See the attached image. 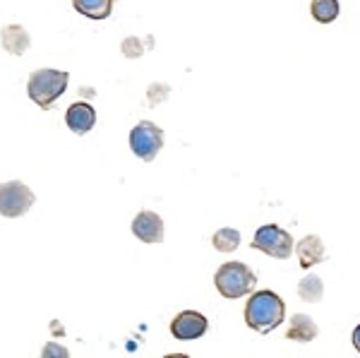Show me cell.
<instances>
[{
  "mask_svg": "<svg viewBox=\"0 0 360 358\" xmlns=\"http://www.w3.org/2000/svg\"><path fill=\"white\" fill-rule=\"evenodd\" d=\"M123 53H125L127 58H139V56L144 53L142 41H139V39H135V37L125 39V41H123Z\"/></svg>",
  "mask_w": 360,
  "mask_h": 358,
  "instance_id": "cell-17",
  "label": "cell"
},
{
  "mask_svg": "<svg viewBox=\"0 0 360 358\" xmlns=\"http://www.w3.org/2000/svg\"><path fill=\"white\" fill-rule=\"evenodd\" d=\"M214 284L224 298H243L257 284V276L245 262H226L214 274Z\"/></svg>",
  "mask_w": 360,
  "mask_h": 358,
  "instance_id": "cell-3",
  "label": "cell"
},
{
  "mask_svg": "<svg viewBox=\"0 0 360 358\" xmlns=\"http://www.w3.org/2000/svg\"><path fill=\"white\" fill-rule=\"evenodd\" d=\"M212 245L217 248L219 252H233L238 245H240V234L236 229H219L217 234L212 236Z\"/></svg>",
  "mask_w": 360,
  "mask_h": 358,
  "instance_id": "cell-16",
  "label": "cell"
},
{
  "mask_svg": "<svg viewBox=\"0 0 360 358\" xmlns=\"http://www.w3.org/2000/svg\"><path fill=\"white\" fill-rule=\"evenodd\" d=\"M70 82V75L65 70H53V68H41L29 75L27 91L29 99L39 108H51L53 103L65 94Z\"/></svg>",
  "mask_w": 360,
  "mask_h": 358,
  "instance_id": "cell-2",
  "label": "cell"
},
{
  "mask_svg": "<svg viewBox=\"0 0 360 358\" xmlns=\"http://www.w3.org/2000/svg\"><path fill=\"white\" fill-rule=\"evenodd\" d=\"M310 13L319 25H329L339 17V0H312Z\"/></svg>",
  "mask_w": 360,
  "mask_h": 358,
  "instance_id": "cell-14",
  "label": "cell"
},
{
  "mask_svg": "<svg viewBox=\"0 0 360 358\" xmlns=\"http://www.w3.org/2000/svg\"><path fill=\"white\" fill-rule=\"evenodd\" d=\"M34 193L22 181L0 183V215L8 219L25 217L34 205Z\"/></svg>",
  "mask_w": 360,
  "mask_h": 358,
  "instance_id": "cell-6",
  "label": "cell"
},
{
  "mask_svg": "<svg viewBox=\"0 0 360 358\" xmlns=\"http://www.w3.org/2000/svg\"><path fill=\"white\" fill-rule=\"evenodd\" d=\"M286 317V305L274 291H257L245 305V322L255 332H271Z\"/></svg>",
  "mask_w": 360,
  "mask_h": 358,
  "instance_id": "cell-1",
  "label": "cell"
},
{
  "mask_svg": "<svg viewBox=\"0 0 360 358\" xmlns=\"http://www.w3.org/2000/svg\"><path fill=\"white\" fill-rule=\"evenodd\" d=\"M322 293H324V286H322V279H319V276L307 274L305 279H300L298 296L303 298L305 303H319L322 301Z\"/></svg>",
  "mask_w": 360,
  "mask_h": 358,
  "instance_id": "cell-15",
  "label": "cell"
},
{
  "mask_svg": "<svg viewBox=\"0 0 360 358\" xmlns=\"http://www.w3.org/2000/svg\"><path fill=\"white\" fill-rule=\"evenodd\" d=\"M164 147V130L152 120H142L130 130V149L142 161H154Z\"/></svg>",
  "mask_w": 360,
  "mask_h": 358,
  "instance_id": "cell-5",
  "label": "cell"
},
{
  "mask_svg": "<svg viewBox=\"0 0 360 358\" xmlns=\"http://www.w3.org/2000/svg\"><path fill=\"white\" fill-rule=\"evenodd\" d=\"M353 346H356V349L360 351V325L356 327V330H353Z\"/></svg>",
  "mask_w": 360,
  "mask_h": 358,
  "instance_id": "cell-18",
  "label": "cell"
},
{
  "mask_svg": "<svg viewBox=\"0 0 360 358\" xmlns=\"http://www.w3.org/2000/svg\"><path fill=\"white\" fill-rule=\"evenodd\" d=\"M72 5L89 20H106L113 13V0H72Z\"/></svg>",
  "mask_w": 360,
  "mask_h": 358,
  "instance_id": "cell-13",
  "label": "cell"
},
{
  "mask_svg": "<svg viewBox=\"0 0 360 358\" xmlns=\"http://www.w3.org/2000/svg\"><path fill=\"white\" fill-rule=\"evenodd\" d=\"M317 337V325L312 317H307L303 313H295L291 317V325H288V332H286V339H291V342H312V339Z\"/></svg>",
  "mask_w": 360,
  "mask_h": 358,
  "instance_id": "cell-12",
  "label": "cell"
},
{
  "mask_svg": "<svg viewBox=\"0 0 360 358\" xmlns=\"http://www.w3.org/2000/svg\"><path fill=\"white\" fill-rule=\"evenodd\" d=\"M0 41H3V49L8 51V53L22 56V53H27V49H29V44H32V39H29V34H27L25 27L8 25V27H3Z\"/></svg>",
  "mask_w": 360,
  "mask_h": 358,
  "instance_id": "cell-11",
  "label": "cell"
},
{
  "mask_svg": "<svg viewBox=\"0 0 360 358\" xmlns=\"http://www.w3.org/2000/svg\"><path fill=\"white\" fill-rule=\"evenodd\" d=\"M295 255H298V262L303 269H310L319 264L324 260V245H322V238L319 236H305L298 245H295Z\"/></svg>",
  "mask_w": 360,
  "mask_h": 358,
  "instance_id": "cell-10",
  "label": "cell"
},
{
  "mask_svg": "<svg viewBox=\"0 0 360 358\" xmlns=\"http://www.w3.org/2000/svg\"><path fill=\"white\" fill-rule=\"evenodd\" d=\"M207 327L209 322L202 313H197V310H183L180 315L173 317L171 334L180 339V342H193V339H200L207 332Z\"/></svg>",
  "mask_w": 360,
  "mask_h": 358,
  "instance_id": "cell-7",
  "label": "cell"
},
{
  "mask_svg": "<svg viewBox=\"0 0 360 358\" xmlns=\"http://www.w3.org/2000/svg\"><path fill=\"white\" fill-rule=\"evenodd\" d=\"M132 234L137 236L142 243H161L164 241V219L156 212H139L132 219Z\"/></svg>",
  "mask_w": 360,
  "mask_h": 358,
  "instance_id": "cell-8",
  "label": "cell"
},
{
  "mask_svg": "<svg viewBox=\"0 0 360 358\" xmlns=\"http://www.w3.org/2000/svg\"><path fill=\"white\" fill-rule=\"evenodd\" d=\"M252 248L255 250H262L269 257L276 260H288L293 252V238L288 231H283L276 224H264V226L257 229L252 238Z\"/></svg>",
  "mask_w": 360,
  "mask_h": 358,
  "instance_id": "cell-4",
  "label": "cell"
},
{
  "mask_svg": "<svg viewBox=\"0 0 360 358\" xmlns=\"http://www.w3.org/2000/svg\"><path fill=\"white\" fill-rule=\"evenodd\" d=\"M65 123L75 135H86L91 128L96 125V111L84 101H77L68 108L65 113Z\"/></svg>",
  "mask_w": 360,
  "mask_h": 358,
  "instance_id": "cell-9",
  "label": "cell"
}]
</instances>
